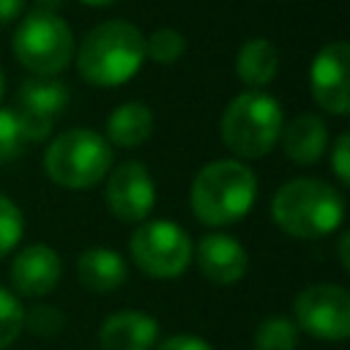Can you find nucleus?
I'll return each mask as SVG.
<instances>
[{
	"label": "nucleus",
	"mask_w": 350,
	"mask_h": 350,
	"mask_svg": "<svg viewBox=\"0 0 350 350\" xmlns=\"http://www.w3.org/2000/svg\"><path fill=\"white\" fill-rule=\"evenodd\" d=\"M347 68H350V46L345 41H331L314 55L309 82H312V96L320 109L331 115H347L350 109Z\"/></svg>",
	"instance_id": "nucleus-10"
},
{
	"label": "nucleus",
	"mask_w": 350,
	"mask_h": 350,
	"mask_svg": "<svg viewBox=\"0 0 350 350\" xmlns=\"http://www.w3.org/2000/svg\"><path fill=\"white\" fill-rule=\"evenodd\" d=\"M271 216L293 238H323L342 227L345 200L320 178H295L273 194Z\"/></svg>",
	"instance_id": "nucleus-3"
},
{
	"label": "nucleus",
	"mask_w": 350,
	"mask_h": 350,
	"mask_svg": "<svg viewBox=\"0 0 350 350\" xmlns=\"http://www.w3.org/2000/svg\"><path fill=\"white\" fill-rule=\"evenodd\" d=\"M107 208L120 221H142L153 211L156 202V186L142 161H126L118 164L109 172L107 189H104Z\"/></svg>",
	"instance_id": "nucleus-11"
},
{
	"label": "nucleus",
	"mask_w": 350,
	"mask_h": 350,
	"mask_svg": "<svg viewBox=\"0 0 350 350\" xmlns=\"http://www.w3.org/2000/svg\"><path fill=\"white\" fill-rule=\"evenodd\" d=\"M79 3H88V5H109L115 0H79Z\"/></svg>",
	"instance_id": "nucleus-30"
},
{
	"label": "nucleus",
	"mask_w": 350,
	"mask_h": 350,
	"mask_svg": "<svg viewBox=\"0 0 350 350\" xmlns=\"http://www.w3.org/2000/svg\"><path fill=\"white\" fill-rule=\"evenodd\" d=\"M129 252H131L134 265L145 276L175 279L189 268L194 246L180 224L167 221V219H153V221H142L131 232Z\"/></svg>",
	"instance_id": "nucleus-7"
},
{
	"label": "nucleus",
	"mask_w": 350,
	"mask_h": 350,
	"mask_svg": "<svg viewBox=\"0 0 350 350\" xmlns=\"http://www.w3.org/2000/svg\"><path fill=\"white\" fill-rule=\"evenodd\" d=\"M60 5H63V0H36V8L38 11H49V14H55Z\"/></svg>",
	"instance_id": "nucleus-29"
},
{
	"label": "nucleus",
	"mask_w": 350,
	"mask_h": 350,
	"mask_svg": "<svg viewBox=\"0 0 350 350\" xmlns=\"http://www.w3.org/2000/svg\"><path fill=\"white\" fill-rule=\"evenodd\" d=\"M22 325H25V309H22L19 298L11 290L0 287V350H5L8 345L16 342Z\"/></svg>",
	"instance_id": "nucleus-21"
},
{
	"label": "nucleus",
	"mask_w": 350,
	"mask_h": 350,
	"mask_svg": "<svg viewBox=\"0 0 350 350\" xmlns=\"http://www.w3.org/2000/svg\"><path fill=\"white\" fill-rule=\"evenodd\" d=\"M14 55L33 77H55L74 57V36L66 19L49 11H30L14 30Z\"/></svg>",
	"instance_id": "nucleus-6"
},
{
	"label": "nucleus",
	"mask_w": 350,
	"mask_h": 350,
	"mask_svg": "<svg viewBox=\"0 0 350 350\" xmlns=\"http://www.w3.org/2000/svg\"><path fill=\"white\" fill-rule=\"evenodd\" d=\"M257 200V178L238 159L205 164L191 183V213L208 227H224L243 219Z\"/></svg>",
	"instance_id": "nucleus-2"
},
{
	"label": "nucleus",
	"mask_w": 350,
	"mask_h": 350,
	"mask_svg": "<svg viewBox=\"0 0 350 350\" xmlns=\"http://www.w3.org/2000/svg\"><path fill=\"white\" fill-rule=\"evenodd\" d=\"M11 282H14V290L19 295H27V298H41V295L52 293L55 284L60 282L57 252L52 246H44V243H33V246L22 249L14 257Z\"/></svg>",
	"instance_id": "nucleus-12"
},
{
	"label": "nucleus",
	"mask_w": 350,
	"mask_h": 350,
	"mask_svg": "<svg viewBox=\"0 0 350 350\" xmlns=\"http://www.w3.org/2000/svg\"><path fill=\"white\" fill-rule=\"evenodd\" d=\"M159 339V323L137 309H123L101 323V350H153Z\"/></svg>",
	"instance_id": "nucleus-14"
},
{
	"label": "nucleus",
	"mask_w": 350,
	"mask_h": 350,
	"mask_svg": "<svg viewBox=\"0 0 350 350\" xmlns=\"http://www.w3.org/2000/svg\"><path fill=\"white\" fill-rule=\"evenodd\" d=\"M22 145H25V134L19 129L14 109H0V161L19 156Z\"/></svg>",
	"instance_id": "nucleus-23"
},
{
	"label": "nucleus",
	"mask_w": 350,
	"mask_h": 350,
	"mask_svg": "<svg viewBox=\"0 0 350 350\" xmlns=\"http://www.w3.org/2000/svg\"><path fill=\"white\" fill-rule=\"evenodd\" d=\"M25 232V219L16 202L5 194H0V257H5L11 249H16L19 238Z\"/></svg>",
	"instance_id": "nucleus-22"
},
{
	"label": "nucleus",
	"mask_w": 350,
	"mask_h": 350,
	"mask_svg": "<svg viewBox=\"0 0 350 350\" xmlns=\"http://www.w3.org/2000/svg\"><path fill=\"white\" fill-rule=\"evenodd\" d=\"M112 164L109 142L90 129H68L46 148V175L63 189H90L107 178Z\"/></svg>",
	"instance_id": "nucleus-5"
},
{
	"label": "nucleus",
	"mask_w": 350,
	"mask_h": 350,
	"mask_svg": "<svg viewBox=\"0 0 350 350\" xmlns=\"http://www.w3.org/2000/svg\"><path fill=\"white\" fill-rule=\"evenodd\" d=\"M284 126L279 101L262 90L235 96L221 115V139L238 159H260L273 150Z\"/></svg>",
	"instance_id": "nucleus-4"
},
{
	"label": "nucleus",
	"mask_w": 350,
	"mask_h": 350,
	"mask_svg": "<svg viewBox=\"0 0 350 350\" xmlns=\"http://www.w3.org/2000/svg\"><path fill=\"white\" fill-rule=\"evenodd\" d=\"M276 71H279V52L268 38H252L238 49L235 74L249 88L257 90L262 85L273 82Z\"/></svg>",
	"instance_id": "nucleus-18"
},
{
	"label": "nucleus",
	"mask_w": 350,
	"mask_h": 350,
	"mask_svg": "<svg viewBox=\"0 0 350 350\" xmlns=\"http://www.w3.org/2000/svg\"><path fill=\"white\" fill-rule=\"evenodd\" d=\"M197 262H200V271L205 273V279H211L216 284H235L243 279L249 257H246V249L241 246V241H235L232 235L208 232L197 243Z\"/></svg>",
	"instance_id": "nucleus-13"
},
{
	"label": "nucleus",
	"mask_w": 350,
	"mask_h": 350,
	"mask_svg": "<svg viewBox=\"0 0 350 350\" xmlns=\"http://www.w3.org/2000/svg\"><path fill=\"white\" fill-rule=\"evenodd\" d=\"M145 63V36L137 25L109 19L96 25L77 49V71L98 88L126 85Z\"/></svg>",
	"instance_id": "nucleus-1"
},
{
	"label": "nucleus",
	"mask_w": 350,
	"mask_h": 350,
	"mask_svg": "<svg viewBox=\"0 0 350 350\" xmlns=\"http://www.w3.org/2000/svg\"><path fill=\"white\" fill-rule=\"evenodd\" d=\"M25 325L36 334V336H55L63 328V314L55 306H36L33 312H25Z\"/></svg>",
	"instance_id": "nucleus-24"
},
{
	"label": "nucleus",
	"mask_w": 350,
	"mask_h": 350,
	"mask_svg": "<svg viewBox=\"0 0 350 350\" xmlns=\"http://www.w3.org/2000/svg\"><path fill=\"white\" fill-rule=\"evenodd\" d=\"M159 350H213L205 339L200 336H191V334H178V336H170L159 345Z\"/></svg>",
	"instance_id": "nucleus-26"
},
{
	"label": "nucleus",
	"mask_w": 350,
	"mask_h": 350,
	"mask_svg": "<svg viewBox=\"0 0 350 350\" xmlns=\"http://www.w3.org/2000/svg\"><path fill=\"white\" fill-rule=\"evenodd\" d=\"M347 243H350V235L342 232L339 238V257H342V268H350V254H347Z\"/></svg>",
	"instance_id": "nucleus-28"
},
{
	"label": "nucleus",
	"mask_w": 350,
	"mask_h": 350,
	"mask_svg": "<svg viewBox=\"0 0 350 350\" xmlns=\"http://www.w3.org/2000/svg\"><path fill=\"white\" fill-rule=\"evenodd\" d=\"M298 325L284 314L265 317L254 331V350H295Z\"/></svg>",
	"instance_id": "nucleus-19"
},
{
	"label": "nucleus",
	"mask_w": 350,
	"mask_h": 350,
	"mask_svg": "<svg viewBox=\"0 0 350 350\" xmlns=\"http://www.w3.org/2000/svg\"><path fill=\"white\" fill-rule=\"evenodd\" d=\"M25 0H0V27L11 25L16 16H22Z\"/></svg>",
	"instance_id": "nucleus-27"
},
{
	"label": "nucleus",
	"mask_w": 350,
	"mask_h": 350,
	"mask_svg": "<svg viewBox=\"0 0 350 350\" xmlns=\"http://www.w3.org/2000/svg\"><path fill=\"white\" fill-rule=\"evenodd\" d=\"M66 104H68V90L60 79L55 77L25 79L22 88L16 90V107H14L25 139L30 142L44 139L52 131L60 112L66 109Z\"/></svg>",
	"instance_id": "nucleus-9"
},
{
	"label": "nucleus",
	"mask_w": 350,
	"mask_h": 350,
	"mask_svg": "<svg viewBox=\"0 0 350 350\" xmlns=\"http://www.w3.org/2000/svg\"><path fill=\"white\" fill-rule=\"evenodd\" d=\"M295 325L320 342H345L350 334V293L339 284H312L295 298Z\"/></svg>",
	"instance_id": "nucleus-8"
},
{
	"label": "nucleus",
	"mask_w": 350,
	"mask_h": 350,
	"mask_svg": "<svg viewBox=\"0 0 350 350\" xmlns=\"http://www.w3.org/2000/svg\"><path fill=\"white\" fill-rule=\"evenodd\" d=\"M279 142L284 148V156L293 164L309 167V164L320 161V156L328 148V126L320 115L304 112V115L293 118L287 126H282Z\"/></svg>",
	"instance_id": "nucleus-15"
},
{
	"label": "nucleus",
	"mask_w": 350,
	"mask_h": 350,
	"mask_svg": "<svg viewBox=\"0 0 350 350\" xmlns=\"http://www.w3.org/2000/svg\"><path fill=\"white\" fill-rule=\"evenodd\" d=\"M186 52V38L175 27H159L148 41H145V57H153L156 63H175Z\"/></svg>",
	"instance_id": "nucleus-20"
},
{
	"label": "nucleus",
	"mask_w": 350,
	"mask_h": 350,
	"mask_svg": "<svg viewBox=\"0 0 350 350\" xmlns=\"http://www.w3.org/2000/svg\"><path fill=\"white\" fill-rule=\"evenodd\" d=\"M153 134V112L139 101H126L115 107L107 118V137L120 148H137Z\"/></svg>",
	"instance_id": "nucleus-17"
},
{
	"label": "nucleus",
	"mask_w": 350,
	"mask_h": 350,
	"mask_svg": "<svg viewBox=\"0 0 350 350\" xmlns=\"http://www.w3.org/2000/svg\"><path fill=\"white\" fill-rule=\"evenodd\" d=\"M331 167L339 178L342 186L350 183V134H339V139L334 142V150H331Z\"/></svg>",
	"instance_id": "nucleus-25"
},
{
	"label": "nucleus",
	"mask_w": 350,
	"mask_h": 350,
	"mask_svg": "<svg viewBox=\"0 0 350 350\" xmlns=\"http://www.w3.org/2000/svg\"><path fill=\"white\" fill-rule=\"evenodd\" d=\"M77 273L90 293H109L126 282V260L107 246H93L79 254Z\"/></svg>",
	"instance_id": "nucleus-16"
},
{
	"label": "nucleus",
	"mask_w": 350,
	"mask_h": 350,
	"mask_svg": "<svg viewBox=\"0 0 350 350\" xmlns=\"http://www.w3.org/2000/svg\"><path fill=\"white\" fill-rule=\"evenodd\" d=\"M3 90H5V79H3V68H0V98H3Z\"/></svg>",
	"instance_id": "nucleus-31"
}]
</instances>
